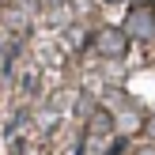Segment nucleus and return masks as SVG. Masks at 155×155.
<instances>
[{"label": "nucleus", "instance_id": "f257e3e1", "mask_svg": "<svg viewBox=\"0 0 155 155\" xmlns=\"http://www.w3.org/2000/svg\"><path fill=\"white\" fill-rule=\"evenodd\" d=\"M129 27H133L140 38H151L155 34V15L151 12H133V23H129Z\"/></svg>", "mask_w": 155, "mask_h": 155}, {"label": "nucleus", "instance_id": "f03ea898", "mask_svg": "<svg viewBox=\"0 0 155 155\" xmlns=\"http://www.w3.org/2000/svg\"><path fill=\"white\" fill-rule=\"evenodd\" d=\"M102 49L106 53H121V49H125V38H121V34H102Z\"/></svg>", "mask_w": 155, "mask_h": 155}]
</instances>
